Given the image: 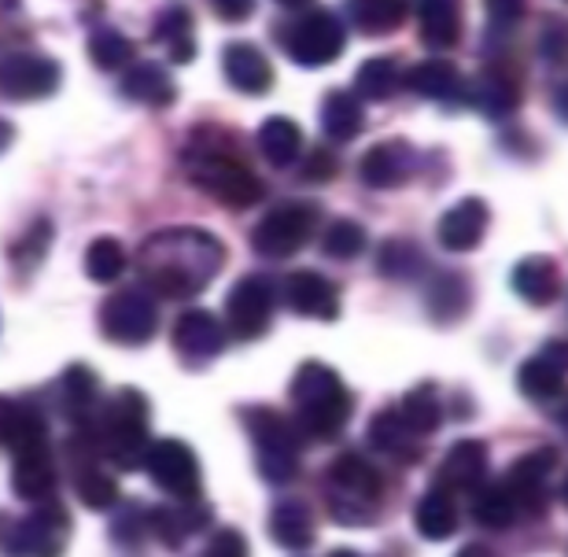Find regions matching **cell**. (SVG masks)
I'll return each instance as SVG.
<instances>
[{"instance_id":"29","label":"cell","mask_w":568,"mask_h":557,"mask_svg":"<svg viewBox=\"0 0 568 557\" xmlns=\"http://www.w3.org/2000/svg\"><path fill=\"white\" fill-rule=\"evenodd\" d=\"M417 27L428 49H454L462 38L458 0H417Z\"/></svg>"},{"instance_id":"31","label":"cell","mask_w":568,"mask_h":557,"mask_svg":"<svg viewBox=\"0 0 568 557\" xmlns=\"http://www.w3.org/2000/svg\"><path fill=\"white\" fill-rule=\"evenodd\" d=\"M362 126H366V111H362V100L347 89H333L322 104V130L328 141L344 144L351 138H358Z\"/></svg>"},{"instance_id":"47","label":"cell","mask_w":568,"mask_h":557,"mask_svg":"<svg viewBox=\"0 0 568 557\" xmlns=\"http://www.w3.org/2000/svg\"><path fill=\"white\" fill-rule=\"evenodd\" d=\"M211 8L222 22H244L255 11V0H211Z\"/></svg>"},{"instance_id":"51","label":"cell","mask_w":568,"mask_h":557,"mask_svg":"<svg viewBox=\"0 0 568 557\" xmlns=\"http://www.w3.org/2000/svg\"><path fill=\"white\" fill-rule=\"evenodd\" d=\"M550 49H547V55H550V60H561V55H565V30H558V27H554V33H550Z\"/></svg>"},{"instance_id":"34","label":"cell","mask_w":568,"mask_h":557,"mask_svg":"<svg viewBox=\"0 0 568 557\" xmlns=\"http://www.w3.org/2000/svg\"><path fill=\"white\" fill-rule=\"evenodd\" d=\"M469 311V281L465 274H439L428 288V314L436 325L462 322V314Z\"/></svg>"},{"instance_id":"37","label":"cell","mask_w":568,"mask_h":557,"mask_svg":"<svg viewBox=\"0 0 568 557\" xmlns=\"http://www.w3.org/2000/svg\"><path fill=\"white\" fill-rule=\"evenodd\" d=\"M517 503L509 495L506 484H487V487H476V498H473V520L480 528H491V531H506L514 528L517 520Z\"/></svg>"},{"instance_id":"17","label":"cell","mask_w":568,"mask_h":557,"mask_svg":"<svg viewBox=\"0 0 568 557\" xmlns=\"http://www.w3.org/2000/svg\"><path fill=\"white\" fill-rule=\"evenodd\" d=\"M284 303L300 317H317V322H336L339 317V295L333 281L322 277L317 270H295L284 281Z\"/></svg>"},{"instance_id":"53","label":"cell","mask_w":568,"mask_h":557,"mask_svg":"<svg viewBox=\"0 0 568 557\" xmlns=\"http://www.w3.org/2000/svg\"><path fill=\"white\" fill-rule=\"evenodd\" d=\"M277 4H284V8H303V4H311V0H277Z\"/></svg>"},{"instance_id":"22","label":"cell","mask_w":568,"mask_h":557,"mask_svg":"<svg viewBox=\"0 0 568 557\" xmlns=\"http://www.w3.org/2000/svg\"><path fill=\"white\" fill-rule=\"evenodd\" d=\"M16 465H11V492L27 503H44L55 492V462H52V447H33V450H19L11 454Z\"/></svg>"},{"instance_id":"4","label":"cell","mask_w":568,"mask_h":557,"mask_svg":"<svg viewBox=\"0 0 568 557\" xmlns=\"http://www.w3.org/2000/svg\"><path fill=\"white\" fill-rule=\"evenodd\" d=\"M328 514L336 525H373L377 509L384 503V476L377 465L366 462L362 454L347 450L328 465Z\"/></svg>"},{"instance_id":"48","label":"cell","mask_w":568,"mask_h":557,"mask_svg":"<svg viewBox=\"0 0 568 557\" xmlns=\"http://www.w3.org/2000/svg\"><path fill=\"white\" fill-rule=\"evenodd\" d=\"M303 178H311V181H333L336 178V159L325 152V148H317V152L311 155V163H306L303 170Z\"/></svg>"},{"instance_id":"41","label":"cell","mask_w":568,"mask_h":557,"mask_svg":"<svg viewBox=\"0 0 568 557\" xmlns=\"http://www.w3.org/2000/svg\"><path fill=\"white\" fill-rule=\"evenodd\" d=\"M85 274L97 284H115L126 274V247H122L115 236H97V241L85 247Z\"/></svg>"},{"instance_id":"25","label":"cell","mask_w":568,"mask_h":557,"mask_svg":"<svg viewBox=\"0 0 568 557\" xmlns=\"http://www.w3.org/2000/svg\"><path fill=\"white\" fill-rule=\"evenodd\" d=\"M514 292L531 306H550L561 295V270L550 255H528L514 270Z\"/></svg>"},{"instance_id":"45","label":"cell","mask_w":568,"mask_h":557,"mask_svg":"<svg viewBox=\"0 0 568 557\" xmlns=\"http://www.w3.org/2000/svg\"><path fill=\"white\" fill-rule=\"evenodd\" d=\"M189 33H192V19H189V11H185V8H170V11H163V19H159V27H155V38H159V41L189 38Z\"/></svg>"},{"instance_id":"27","label":"cell","mask_w":568,"mask_h":557,"mask_svg":"<svg viewBox=\"0 0 568 557\" xmlns=\"http://www.w3.org/2000/svg\"><path fill=\"white\" fill-rule=\"evenodd\" d=\"M469 100H476V108H480L487 119H506L520 108V85L503 67H491V71L476 74Z\"/></svg>"},{"instance_id":"11","label":"cell","mask_w":568,"mask_h":557,"mask_svg":"<svg viewBox=\"0 0 568 557\" xmlns=\"http://www.w3.org/2000/svg\"><path fill=\"white\" fill-rule=\"evenodd\" d=\"M270 317H274V284L263 274L241 277L225 295V322L236 340H258L266 336Z\"/></svg>"},{"instance_id":"20","label":"cell","mask_w":568,"mask_h":557,"mask_svg":"<svg viewBox=\"0 0 568 557\" xmlns=\"http://www.w3.org/2000/svg\"><path fill=\"white\" fill-rule=\"evenodd\" d=\"M222 71L230 78L233 89H241L247 97H263L274 89V67L263 55V49H255L252 41H233L222 52Z\"/></svg>"},{"instance_id":"46","label":"cell","mask_w":568,"mask_h":557,"mask_svg":"<svg viewBox=\"0 0 568 557\" xmlns=\"http://www.w3.org/2000/svg\"><path fill=\"white\" fill-rule=\"evenodd\" d=\"M207 554L211 557H244L247 554V539L236 528H225L207 543Z\"/></svg>"},{"instance_id":"43","label":"cell","mask_w":568,"mask_h":557,"mask_svg":"<svg viewBox=\"0 0 568 557\" xmlns=\"http://www.w3.org/2000/svg\"><path fill=\"white\" fill-rule=\"evenodd\" d=\"M89 60H93L100 71L130 67L133 63V41L119 30H97L93 41H89Z\"/></svg>"},{"instance_id":"33","label":"cell","mask_w":568,"mask_h":557,"mask_svg":"<svg viewBox=\"0 0 568 557\" xmlns=\"http://www.w3.org/2000/svg\"><path fill=\"white\" fill-rule=\"evenodd\" d=\"M351 19L355 30H362L366 38H384L395 33L410 16V0H351Z\"/></svg>"},{"instance_id":"26","label":"cell","mask_w":568,"mask_h":557,"mask_svg":"<svg viewBox=\"0 0 568 557\" xmlns=\"http://www.w3.org/2000/svg\"><path fill=\"white\" fill-rule=\"evenodd\" d=\"M122 97L133 100V104H148V108H170L178 100V85L174 78L166 74L163 63H133L126 74H122Z\"/></svg>"},{"instance_id":"13","label":"cell","mask_w":568,"mask_h":557,"mask_svg":"<svg viewBox=\"0 0 568 557\" xmlns=\"http://www.w3.org/2000/svg\"><path fill=\"white\" fill-rule=\"evenodd\" d=\"M60 89V63L33 52H11L0 60V97L44 100Z\"/></svg>"},{"instance_id":"21","label":"cell","mask_w":568,"mask_h":557,"mask_svg":"<svg viewBox=\"0 0 568 557\" xmlns=\"http://www.w3.org/2000/svg\"><path fill=\"white\" fill-rule=\"evenodd\" d=\"M487 447L480 439H458L447 450V458L439 465L436 484L447 487V492H476L487 476Z\"/></svg>"},{"instance_id":"19","label":"cell","mask_w":568,"mask_h":557,"mask_svg":"<svg viewBox=\"0 0 568 557\" xmlns=\"http://www.w3.org/2000/svg\"><path fill=\"white\" fill-rule=\"evenodd\" d=\"M554 465H558V450H550V447L520 454L517 465L509 469V480H506L517 509H528V514H536V517L542 514V509H547L542 484H547V476L554 473Z\"/></svg>"},{"instance_id":"24","label":"cell","mask_w":568,"mask_h":557,"mask_svg":"<svg viewBox=\"0 0 568 557\" xmlns=\"http://www.w3.org/2000/svg\"><path fill=\"white\" fill-rule=\"evenodd\" d=\"M207 525H211V506H203L200 498H178V506H159L152 509V520H148V528L166 547H181L192 531H203Z\"/></svg>"},{"instance_id":"15","label":"cell","mask_w":568,"mask_h":557,"mask_svg":"<svg viewBox=\"0 0 568 557\" xmlns=\"http://www.w3.org/2000/svg\"><path fill=\"white\" fill-rule=\"evenodd\" d=\"M414 174H417V152L403 138L373 144L358 163V178L369 189H403Z\"/></svg>"},{"instance_id":"6","label":"cell","mask_w":568,"mask_h":557,"mask_svg":"<svg viewBox=\"0 0 568 557\" xmlns=\"http://www.w3.org/2000/svg\"><path fill=\"white\" fill-rule=\"evenodd\" d=\"M189 178L200 192H207L211 200H219L222 207H230V211H247L266 196V185L252 170L219 152H207L203 159H196V163L189 166Z\"/></svg>"},{"instance_id":"49","label":"cell","mask_w":568,"mask_h":557,"mask_svg":"<svg viewBox=\"0 0 568 557\" xmlns=\"http://www.w3.org/2000/svg\"><path fill=\"white\" fill-rule=\"evenodd\" d=\"M484 4H487V16H491L495 22H517L520 16H525L528 0H484Z\"/></svg>"},{"instance_id":"44","label":"cell","mask_w":568,"mask_h":557,"mask_svg":"<svg viewBox=\"0 0 568 557\" xmlns=\"http://www.w3.org/2000/svg\"><path fill=\"white\" fill-rule=\"evenodd\" d=\"M362 247H366V230H362L358 222H351V219H339V222H333L325 230V236H322V252L328 255V259H355V255H362Z\"/></svg>"},{"instance_id":"9","label":"cell","mask_w":568,"mask_h":557,"mask_svg":"<svg viewBox=\"0 0 568 557\" xmlns=\"http://www.w3.org/2000/svg\"><path fill=\"white\" fill-rule=\"evenodd\" d=\"M144 469L155 480L159 492L174 495V498H200L203 492V473L200 458L189 443L181 439H159L144 450Z\"/></svg>"},{"instance_id":"32","label":"cell","mask_w":568,"mask_h":557,"mask_svg":"<svg viewBox=\"0 0 568 557\" xmlns=\"http://www.w3.org/2000/svg\"><path fill=\"white\" fill-rule=\"evenodd\" d=\"M270 536L281 543L284 550H311L317 539L314 517L303 503H281L270 514Z\"/></svg>"},{"instance_id":"7","label":"cell","mask_w":568,"mask_h":557,"mask_svg":"<svg viewBox=\"0 0 568 557\" xmlns=\"http://www.w3.org/2000/svg\"><path fill=\"white\" fill-rule=\"evenodd\" d=\"M344 44H347V30L333 11L317 8L311 16L295 19L292 30L284 33V52L288 60H295L300 67H325V63H336L344 55Z\"/></svg>"},{"instance_id":"38","label":"cell","mask_w":568,"mask_h":557,"mask_svg":"<svg viewBox=\"0 0 568 557\" xmlns=\"http://www.w3.org/2000/svg\"><path fill=\"white\" fill-rule=\"evenodd\" d=\"M403 421L410 425L417 436H432L439 425H443V399H439V388L432 381L417 384V388H410L403 395V406H399Z\"/></svg>"},{"instance_id":"3","label":"cell","mask_w":568,"mask_h":557,"mask_svg":"<svg viewBox=\"0 0 568 557\" xmlns=\"http://www.w3.org/2000/svg\"><path fill=\"white\" fill-rule=\"evenodd\" d=\"M148 421H152V411H148L144 395L138 388H122L104 406L97 425L85 421V428L97 443L100 458H108L119 469H138L148 450Z\"/></svg>"},{"instance_id":"35","label":"cell","mask_w":568,"mask_h":557,"mask_svg":"<svg viewBox=\"0 0 568 557\" xmlns=\"http://www.w3.org/2000/svg\"><path fill=\"white\" fill-rule=\"evenodd\" d=\"M414 520H417V531H422L425 539H432V543L450 539L454 531H458V506H454L447 487L428 492L422 503H417V517Z\"/></svg>"},{"instance_id":"2","label":"cell","mask_w":568,"mask_h":557,"mask_svg":"<svg viewBox=\"0 0 568 557\" xmlns=\"http://www.w3.org/2000/svg\"><path fill=\"white\" fill-rule=\"evenodd\" d=\"M288 399L295 406V425L311 439L333 443L351 421V392L344 388L336 369L325 362H303L288 384Z\"/></svg>"},{"instance_id":"36","label":"cell","mask_w":568,"mask_h":557,"mask_svg":"<svg viewBox=\"0 0 568 557\" xmlns=\"http://www.w3.org/2000/svg\"><path fill=\"white\" fill-rule=\"evenodd\" d=\"M303 148V130L292 119H266L258 126V152L266 155L270 166H292Z\"/></svg>"},{"instance_id":"23","label":"cell","mask_w":568,"mask_h":557,"mask_svg":"<svg viewBox=\"0 0 568 557\" xmlns=\"http://www.w3.org/2000/svg\"><path fill=\"white\" fill-rule=\"evenodd\" d=\"M369 443L377 447L381 454H388V458H399L406 465H414L422 458V436L406 425L399 406H384V411L373 414L369 421Z\"/></svg>"},{"instance_id":"1","label":"cell","mask_w":568,"mask_h":557,"mask_svg":"<svg viewBox=\"0 0 568 557\" xmlns=\"http://www.w3.org/2000/svg\"><path fill=\"white\" fill-rule=\"evenodd\" d=\"M225 247L219 236L196 225H178L148 236L141 247V281L159 300H192L219 277Z\"/></svg>"},{"instance_id":"28","label":"cell","mask_w":568,"mask_h":557,"mask_svg":"<svg viewBox=\"0 0 568 557\" xmlns=\"http://www.w3.org/2000/svg\"><path fill=\"white\" fill-rule=\"evenodd\" d=\"M406 85H410V93L425 97V100H462L465 97L462 71L450 60H443V55L417 63L414 71L406 74Z\"/></svg>"},{"instance_id":"12","label":"cell","mask_w":568,"mask_h":557,"mask_svg":"<svg viewBox=\"0 0 568 557\" xmlns=\"http://www.w3.org/2000/svg\"><path fill=\"white\" fill-rule=\"evenodd\" d=\"M67 536H71V517H67V509L60 503H52V498H44L27 520H19V525L8 531V550L49 557L63 550Z\"/></svg>"},{"instance_id":"14","label":"cell","mask_w":568,"mask_h":557,"mask_svg":"<svg viewBox=\"0 0 568 557\" xmlns=\"http://www.w3.org/2000/svg\"><path fill=\"white\" fill-rule=\"evenodd\" d=\"M170 340H174V351L185 366H207V362H214L222 355L225 328L211 311H185L174 322Z\"/></svg>"},{"instance_id":"18","label":"cell","mask_w":568,"mask_h":557,"mask_svg":"<svg viewBox=\"0 0 568 557\" xmlns=\"http://www.w3.org/2000/svg\"><path fill=\"white\" fill-rule=\"evenodd\" d=\"M487 225H491L487 203L480 196H465L439 219V244L454 255H465L484 241Z\"/></svg>"},{"instance_id":"5","label":"cell","mask_w":568,"mask_h":557,"mask_svg":"<svg viewBox=\"0 0 568 557\" xmlns=\"http://www.w3.org/2000/svg\"><path fill=\"white\" fill-rule=\"evenodd\" d=\"M241 421L255 443L258 473L270 484H288L300 473V443H295V425L270 406H244Z\"/></svg>"},{"instance_id":"39","label":"cell","mask_w":568,"mask_h":557,"mask_svg":"<svg viewBox=\"0 0 568 557\" xmlns=\"http://www.w3.org/2000/svg\"><path fill=\"white\" fill-rule=\"evenodd\" d=\"M377 270L392 281H414L428 270V259L414 241H388L381 247Z\"/></svg>"},{"instance_id":"52","label":"cell","mask_w":568,"mask_h":557,"mask_svg":"<svg viewBox=\"0 0 568 557\" xmlns=\"http://www.w3.org/2000/svg\"><path fill=\"white\" fill-rule=\"evenodd\" d=\"M11 141H16V126H11L8 119H0V155L8 152V148H11Z\"/></svg>"},{"instance_id":"42","label":"cell","mask_w":568,"mask_h":557,"mask_svg":"<svg viewBox=\"0 0 568 557\" xmlns=\"http://www.w3.org/2000/svg\"><path fill=\"white\" fill-rule=\"evenodd\" d=\"M74 487H78V498L89 506V509H111L119 503V484L115 476L100 469L97 462H85L82 469L74 476Z\"/></svg>"},{"instance_id":"16","label":"cell","mask_w":568,"mask_h":557,"mask_svg":"<svg viewBox=\"0 0 568 557\" xmlns=\"http://www.w3.org/2000/svg\"><path fill=\"white\" fill-rule=\"evenodd\" d=\"M517 388L525 399L547 406V403H558L565 395V344H554L542 351V355L528 358L525 366L517 369Z\"/></svg>"},{"instance_id":"40","label":"cell","mask_w":568,"mask_h":557,"mask_svg":"<svg viewBox=\"0 0 568 557\" xmlns=\"http://www.w3.org/2000/svg\"><path fill=\"white\" fill-rule=\"evenodd\" d=\"M399 89V67L388 55H373L358 67L355 74V97L358 100H388Z\"/></svg>"},{"instance_id":"30","label":"cell","mask_w":568,"mask_h":557,"mask_svg":"<svg viewBox=\"0 0 568 557\" xmlns=\"http://www.w3.org/2000/svg\"><path fill=\"white\" fill-rule=\"evenodd\" d=\"M97 395H100V381L93 369L82 366V362L67 366V373L60 377V411L71 425H82V421L93 417Z\"/></svg>"},{"instance_id":"10","label":"cell","mask_w":568,"mask_h":557,"mask_svg":"<svg viewBox=\"0 0 568 557\" xmlns=\"http://www.w3.org/2000/svg\"><path fill=\"white\" fill-rule=\"evenodd\" d=\"M314 225H317V211L306 207V203H284V207H274L252 233L255 255H263V259L295 255L314 236Z\"/></svg>"},{"instance_id":"8","label":"cell","mask_w":568,"mask_h":557,"mask_svg":"<svg viewBox=\"0 0 568 557\" xmlns=\"http://www.w3.org/2000/svg\"><path fill=\"white\" fill-rule=\"evenodd\" d=\"M100 328L111 344L122 347H141L155 336L159 328V311L155 300L141 288H122L111 292L104 306H100Z\"/></svg>"},{"instance_id":"50","label":"cell","mask_w":568,"mask_h":557,"mask_svg":"<svg viewBox=\"0 0 568 557\" xmlns=\"http://www.w3.org/2000/svg\"><path fill=\"white\" fill-rule=\"evenodd\" d=\"M11 414H16V403H11V399H0V447H4V436H8Z\"/></svg>"}]
</instances>
